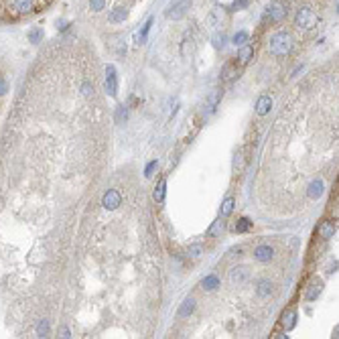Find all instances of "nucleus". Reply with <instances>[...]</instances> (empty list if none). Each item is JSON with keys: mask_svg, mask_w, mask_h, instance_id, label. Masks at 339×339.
<instances>
[{"mask_svg": "<svg viewBox=\"0 0 339 339\" xmlns=\"http://www.w3.org/2000/svg\"><path fill=\"white\" fill-rule=\"evenodd\" d=\"M293 35L289 31H278L270 37V43H268V51L270 55L274 57H287L289 53L293 51Z\"/></svg>", "mask_w": 339, "mask_h": 339, "instance_id": "1", "label": "nucleus"}, {"mask_svg": "<svg viewBox=\"0 0 339 339\" xmlns=\"http://www.w3.org/2000/svg\"><path fill=\"white\" fill-rule=\"evenodd\" d=\"M317 12L311 8V6H301L296 10V17H294V24L299 26V29H305V31H311L317 26Z\"/></svg>", "mask_w": 339, "mask_h": 339, "instance_id": "2", "label": "nucleus"}, {"mask_svg": "<svg viewBox=\"0 0 339 339\" xmlns=\"http://www.w3.org/2000/svg\"><path fill=\"white\" fill-rule=\"evenodd\" d=\"M287 12H289L287 6L276 0V2H272V4L266 8V19H268L270 23H282L284 19H287Z\"/></svg>", "mask_w": 339, "mask_h": 339, "instance_id": "3", "label": "nucleus"}, {"mask_svg": "<svg viewBox=\"0 0 339 339\" xmlns=\"http://www.w3.org/2000/svg\"><path fill=\"white\" fill-rule=\"evenodd\" d=\"M104 88H106V93H108V96H112V98L118 93V77H116L114 65H108V67H106V81H104Z\"/></svg>", "mask_w": 339, "mask_h": 339, "instance_id": "4", "label": "nucleus"}, {"mask_svg": "<svg viewBox=\"0 0 339 339\" xmlns=\"http://www.w3.org/2000/svg\"><path fill=\"white\" fill-rule=\"evenodd\" d=\"M250 278V270L246 266H236L229 270V282L234 284V287H244V284L248 282Z\"/></svg>", "mask_w": 339, "mask_h": 339, "instance_id": "5", "label": "nucleus"}, {"mask_svg": "<svg viewBox=\"0 0 339 339\" xmlns=\"http://www.w3.org/2000/svg\"><path fill=\"white\" fill-rule=\"evenodd\" d=\"M321 291H323V280L319 278V276H315V278H311V282L307 284V289H305V301H317L319 299V294H321Z\"/></svg>", "mask_w": 339, "mask_h": 339, "instance_id": "6", "label": "nucleus"}, {"mask_svg": "<svg viewBox=\"0 0 339 339\" xmlns=\"http://www.w3.org/2000/svg\"><path fill=\"white\" fill-rule=\"evenodd\" d=\"M120 203H122V195H120V191H116V189H108V191L104 193V197H102V205L106 209H110V211L118 209Z\"/></svg>", "mask_w": 339, "mask_h": 339, "instance_id": "7", "label": "nucleus"}, {"mask_svg": "<svg viewBox=\"0 0 339 339\" xmlns=\"http://www.w3.org/2000/svg\"><path fill=\"white\" fill-rule=\"evenodd\" d=\"M335 232H337V224L331 222V220H325L317 226V234H319L321 240H331L335 236Z\"/></svg>", "mask_w": 339, "mask_h": 339, "instance_id": "8", "label": "nucleus"}, {"mask_svg": "<svg viewBox=\"0 0 339 339\" xmlns=\"http://www.w3.org/2000/svg\"><path fill=\"white\" fill-rule=\"evenodd\" d=\"M254 258L258 262H270L274 258V248L268 246V244H262V246H258L254 250Z\"/></svg>", "mask_w": 339, "mask_h": 339, "instance_id": "9", "label": "nucleus"}, {"mask_svg": "<svg viewBox=\"0 0 339 339\" xmlns=\"http://www.w3.org/2000/svg\"><path fill=\"white\" fill-rule=\"evenodd\" d=\"M189 6H191V0H179V2L171 8V12H169V19H175V21L181 19V17L185 15V12L189 10Z\"/></svg>", "mask_w": 339, "mask_h": 339, "instance_id": "10", "label": "nucleus"}, {"mask_svg": "<svg viewBox=\"0 0 339 339\" xmlns=\"http://www.w3.org/2000/svg\"><path fill=\"white\" fill-rule=\"evenodd\" d=\"M296 317H299V315H296V311H294V309L284 311V313H282V321H280V325H282V327L287 329V331H293V329H294V325H296Z\"/></svg>", "mask_w": 339, "mask_h": 339, "instance_id": "11", "label": "nucleus"}, {"mask_svg": "<svg viewBox=\"0 0 339 339\" xmlns=\"http://www.w3.org/2000/svg\"><path fill=\"white\" fill-rule=\"evenodd\" d=\"M272 291H274V284L270 282V280H260L258 282V287H256V294L260 296V299H268L270 294H272Z\"/></svg>", "mask_w": 339, "mask_h": 339, "instance_id": "12", "label": "nucleus"}, {"mask_svg": "<svg viewBox=\"0 0 339 339\" xmlns=\"http://www.w3.org/2000/svg\"><path fill=\"white\" fill-rule=\"evenodd\" d=\"M307 195H309V199H319L323 195V181L321 179L311 181L307 187Z\"/></svg>", "mask_w": 339, "mask_h": 339, "instance_id": "13", "label": "nucleus"}, {"mask_svg": "<svg viewBox=\"0 0 339 339\" xmlns=\"http://www.w3.org/2000/svg\"><path fill=\"white\" fill-rule=\"evenodd\" d=\"M270 108H272V100H270V96H262L258 100V104H256V114H258V116H266L270 112Z\"/></svg>", "mask_w": 339, "mask_h": 339, "instance_id": "14", "label": "nucleus"}, {"mask_svg": "<svg viewBox=\"0 0 339 339\" xmlns=\"http://www.w3.org/2000/svg\"><path fill=\"white\" fill-rule=\"evenodd\" d=\"M195 311V299H185L183 301V305L179 307V319H185V317H189Z\"/></svg>", "mask_w": 339, "mask_h": 339, "instance_id": "15", "label": "nucleus"}, {"mask_svg": "<svg viewBox=\"0 0 339 339\" xmlns=\"http://www.w3.org/2000/svg\"><path fill=\"white\" fill-rule=\"evenodd\" d=\"M234 207H236V199L234 197L224 199L222 209H220V218H227V215H232L234 213Z\"/></svg>", "mask_w": 339, "mask_h": 339, "instance_id": "16", "label": "nucleus"}, {"mask_svg": "<svg viewBox=\"0 0 339 339\" xmlns=\"http://www.w3.org/2000/svg\"><path fill=\"white\" fill-rule=\"evenodd\" d=\"M165 193H167V179H160L158 185L155 187V193H153L155 201L157 203H162V201H165Z\"/></svg>", "mask_w": 339, "mask_h": 339, "instance_id": "17", "label": "nucleus"}, {"mask_svg": "<svg viewBox=\"0 0 339 339\" xmlns=\"http://www.w3.org/2000/svg\"><path fill=\"white\" fill-rule=\"evenodd\" d=\"M222 77H224L226 81L236 79V77H238V63H227V65L224 67V71H222Z\"/></svg>", "mask_w": 339, "mask_h": 339, "instance_id": "18", "label": "nucleus"}, {"mask_svg": "<svg viewBox=\"0 0 339 339\" xmlns=\"http://www.w3.org/2000/svg\"><path fill=\"white\" fill-rule=\"evenodd\" d=\"M222 90H213L211 93H209V98H207V108H209V112H213L215 108H218V104H220V100H222Z\"/></svg>", "mask_w": 339, "mask_h": 339, "instance_id": "19", "label": "nucleus"}, {"mask_svg": "<svg viewBox=\"0 0 339 339\" xmlns=\"http://www.w3.org/2000/svg\"><path fill=\"white\" fill-rule=\"evenodd\" d=\"M254 55V47L252 45H246L244 49H240V53H238V59H240V65H246L248 61H250V57Z\"/></svg>", "mask_w": 339, "mask_h": 339, "instance_id": "20", "label": "nucleus"}, {"mask_svg": "<svg viewBox=\"0 0 339 339\" xmlns=\"http://www.w3.org/2000/svg\"><path fill=\"white\" fill-rule=\"evenodd\" d=\"M201 287L203 289H205V291H213V289H218L220 287V278L218 276H205V278H203V282H201Z\"/></svg>", "mask_w": 339, "mask_h": 339, "instance_id": "21", "label": "nucleus"}, {"mask_svg": "<svg viewBox=\"0 0 339 339\" xmlns=\"http://www.w3.org/2000/svg\"><path fill=\"white\" fill-rule=\"evenodd\" d=\"M250 229H252V222L248 218H240L238 220V224H236V232L238 234H246V232H250Z\"/></svg>", "mask_w": 339, "mask_h": 339, "instance_id": "22", "label": "nucleus"}, {"mask_svg": "<svg viewBox=\"0 0 339 339\" xmlns=\"http://www.w3.org/2000/svg\"><path fill=\"white\" fill-rule=\"evenodd\" d=\"M124 19H126V8L118 6V8H114L110 12V23H120V21H124Z\"/></svg>", "mask_w": 339, "mask_h": 339, "instance_id": "23", "label": "nucleus"}, {"mask_svg": "<svg viewBox=\"0 0 339 339\" xmlns=\"http://www.w3.org/2000/svg\"><path fill=\"white\" fill-rule=\"evenodd\" d=\"M37 335L39 337H47L49 335V321L47 319H41L37 323Z\"/></svg>", "mask_w": 339, "mask_h": 339, "instance_id": "24", "label": "nucleus"}, {"mask_svg": "<svg viewBox=\"0 0 339 339\" xmlns=\"http://www.w3.org/2000/svg\"><path fill=\"white\" fill-rule=\"evenodd\" d=\"M126 118H128L126 106H118V108H116V122H118V124H122V122H124Z\"/></svg>", "mask_w": 339, "mask_h": 339, "instance_id": "25", "label": "nucleus"}, {"mask_svg": "<svg viewBox=\"0 0 339 339\" xmlns=\"http://www.w3.org/2000/svg\"><path fill=\"white\" fill-rule=\"evenodd\" d=\"M201 252H203V246L201 244H193V246H189V256H191V258H199L201 256Z\"/></svg>", "mask_w": 339, "mask_h": 339, "instance_id": "26", "label": "nucleus"}, {"mask_svg": "<svg viewBox=\"0 0 339 339\" xmlns=\"http://www.w3.org/2000/svg\"><path fill=\"white\" fill-rule=\"evenodd\" d=\"M104 6H106V0H90V8H91L93 12L104 10Z\"/></svg>", "mask_w": 339, "mask_h": 339, "instance_id": "27", "label": "nucleus"}, {"mask_svg": "<svg viewBox=\"0 0 339 339\" xmlns=\"http://www.w3.org/2000/svg\"><path fill=\"white\" fill-rule=\"evenodd\" d=\"M222 229H224V222H222V220H218V222H215V224L211 226V229H209V236H211V238H215V236H218V234L222 232Z\"/></svg>", "mask_w": 339, "mask_h": 339, "instance_id": "28", "label": "nucleus"}, {"mask_svg": "<svg viewBox=\"0 0 339 339\" xmlns=\"http://www.w3.org/2000/svg\"><path fill=\"white\" fill-rule=\"evenodd\" d=\"M246 41H248V33H246V31H240V33L234 37V43H236V45H246Z\"/></svg>", "mask_w": 339, "mask_h": 339, "instance_id": "29", "label": "nucleus"}, {"mask_svg": "<svg viewBox=\"0 0 339 339\" xmlns=\"http://www.w3.org/2000/svg\"><path fill=\"white\" fill-rule=\"evenodd\" d=\"M81 93H84V96H90V93H93V84L91 81H84V84H81Z\"/></svg>", "mask_w": 339, "mask_h": 339, "instance_id": "30", "label": "nucleus"}, {"mask_svg": "<svg viewBox=\"0 0 339 339\" xmlns=\"http://www.w3.org/2000/svg\"><path fill=\"white\" fill-rule=\"evenodd\" d=\"M155 169H157V160H151V162L146 165V169H144V177H153Z\"/></svg>", "mask_w": 339, "mask_h": 339, "instance_id": "31", "label": "nucleus"}, {"mask_svg": "<svg viewBox=\"0 0 339 339\" xmlns=\"http://www.w3.org/2000/svg\"><path fill=\"white\" fill-rule=\"evenodd\" d=\"M6 90H8V84H6V79H4V77H0V96H4V93H6Z\"/></svg>", "mask_w": 339, "mask_h": 339, "instance_id": "32", "label": "nucleus"}, {"mask_svg": "<svg viewBox=\"0 0 339 339\" xmlns=\"http://www.w3.org/2000/svg\"><path fill=\"white\" fill-rule=\"evenodd\" d=\"M39 37H41V31H39V29L31 33V41H33V43H37V41H39Z\"/></svg>", "mask_w": 339, "mask_h": 339, "instance_id": "33", "label": "nucleus"}, {"mask_svg": "<svg viewBox=\"0 0 339 339\" xmlns=\"http://www.w3.org/2000/svg\"><path fill=\"white\" fill-rule=\"evenodd\" d=\"M61 337H71V335H69V329L63 327V329H61Z\"/></svg>", "mask_w": 339, "mask_h": 339, "instance_id": "34", "label": "nucleus"}]
</instances>
